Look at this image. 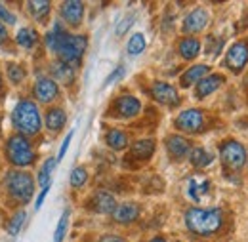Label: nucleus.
<instances>
[{
  "instance_id": "obj_26",
  "label": "nucleus",
  "mask_w": 248,
  "mask_h": 242,
  "mask_svg": "<svg viewBox=\"0 0 248 242\" xmlns=\"http://www.w3.org/2000/svg\"><path fill=\"white\" fill-rule=\"evenodd\" d=\"M105 143L113 151H124L128 147V134L119 128H111L105 132Z\"/></svg>"
},
{
  "instance_id": "obj_6",
  "label": "nucleus",
  "mask_w": 248,
  "mask_h": 242,
  "mask_svg": "<svg viewBox=\"0 0 248 242\" xmlns=\"http://www.w3.org/2000/svg\"><path fill=\"white\" fill-rule=\"evenodd\" d=\"M4 189L16 202L27 204L34 195V180L25 170H10L4 176Z\"/></svg>"
},
{
  "instance_id": "obj_34",
  "label": "nucleus",
  "mask_w": 248,
  "mask_h": 242,
  "mask_svg": "<svg viewBox=\"0 0 248 242\" xmlns=\"http://www.w3.org/2000/svg\"><path fill=\"white\" fill-rule=\"evenodd\" d=\"M69 210H65L63 215L58 221V227H56V233H54V242H63L65 235H67V227H69Z\"/></svg>"
},
{
  "instance_id": "obj_32",
  "label": "nucleus",
  "mask_w": 248,
  "mask_h": 242,
  "mask_svg": "<svg viewBox=\"0 0 248 242\" xmlns=\"http://www.w3.org/2000/svg\"><path fill=\"white\" fill-rule=\"evenodd\" d=\"M206 56L208 58H217L219 54H221V50H223V44H225V38L223 36H214V34H210L208 38H206Z\"/></svg>"
},
{
  "instance_id": "obj_7",
  "label": "nucleus",
  "mask_w": 248,
  "mask_h": 242,
  "mask_svg": "<svg viewBox=\"0 0 248 242\" xmlns=\"http://www.w3.org/2000/svg\"><path fill=\"white\" fill-rule=\"evenodd\" d=\"M6 156H8V162L19 170L32 166L36 162V152L32 149L29 137L19 134H14L6 139Z\"/></svg>"
},
{
  "instance_id": "obj_25",
  "label": "nucleus",
  "mask_w": 248,
  "mask_h": 242,
  "mask_svg": "<svg viewBox=\"0 0 248 242\" xmlns=\"http://www.w3.org/2000/svg\"><path fill=\"white\" fill-rule=\"evenodd\" d=\"M16 42L23 50H32V48L38 46L40 34H38V30L32 29V27H21V29L17 30V34H16Z\"/></svg>"
},
{
  "instance_id": "obj_31",
  "label": "nucleus",
  "mask_w": 248,
  "mask_h": 242,
  "mask_svg": "<svg viewBox=\"0 0 248 242\" xmlns=\"http://www.w3.org/2000/svg\"><path fill=\"white\" fill-rule=\"evenodd\" d=\"M88 170L84 168V166H77L73 172H71V187L73 189H82L86 183H88Z\"/></svg>"
},
{
  "instance_id": "obj_13",
  "label": "nucleus",
  "mask_w": 248,
  "mask_h": 242,
  "mask_svg": "<svg viewBox=\"0 0 248 242\" xmlns=\"http://www.w3.org/2000/svg\"><path fill=\"white\" fill-rule=\"evenodd\" d=\"M32 95L38 103H54L60 99L62 90H60V84L52 78V76H40L34 86H32Z\"/></svg>"
},
{
  "instance_id": "obj_12",
  "label": "nucleus",
  "mask_w": 248,
  "mask_h": 242,
  "mask_svg": "<svg viewBox=\"0 0 248 242\" xmlns=\"http://www.w3.org/2000/svg\"><path fill=\"white\" fill-rule=\"evenodd\" d=\"M164 147H166V152H168V156H170L172 162H182V160L189 158V152H191V149L195 145H193V141L189 137H186V136L170 134L164 139Z\"/></svg>"
},
{
  "instance_id": "obj_15",
  "label": "nucleus",
  "mask_w": 248,
  "mask_h": 242,
  "mask_svg": "<svg viewBox=\"0 0 248 242\" xmlns=\"http://www.w3.org/2000/svg\"><path fill=\"white\" fill-rule=\"evenodd\" d=\"M84 8H86L84 2H77V0L62 2L60 4V17L71 29H78L84 21Z\"/></svg>"
},
{
  "instance_id": "obj_40",
  "label": "nucleus",
  "mask_w": 248,
  "mask_h": 242,
  "mask_svg": "<svg viewBox=\"0 0 248 242\" xmlns=\"http://www.w3.org/2000/svg\"><path fill=\"white\" fill-rule=\"evenodd\" d=\"M8 44H10V34H8V29H6V25H2V23H0V48H8Z\"/></svg>"
},
{
  "instance_id": "obj_35",
  "label": "nucleus",
  "mask_w": 248,
  "mask_h": 242,
  "mask_svg": "<svg viewBox=\"0 0 248 242\" xmlns=\"http://www.w3.org/2000/svg\"><path fill=\"white\" fill-rule=\"evenodd\" d=\"M0 23L2 25H6V27H12V25H16V15L0 2Z\"/></svg>"
},
{
  "instance_id": "obj_42",
  "label": "nucleus",
  "mask_w": 248,
  "mask_h": 242,
  "mask_svg": "<svg viewBox=\"0 0 248 242\" xmlns=\"http://www.w3.org/2000/svg\"><path fill=\"white\" fill-rule=\"evenodd\" d=\"M149 242H168V241H166L164 237H160V235H158V237H153V239H151Z\"/></svg>"
},
{
  "instance_id": "obj_29",
  "label": "nucleus",
  "mask_w": 248,
  "mask_h": 242,
  "mask_svg": "<svg viewBox=\"0 0 248 242\" xmlns=\"http://www.w3.org/2000/svg\"><path fill=\"white\" fill-rule=\"evenodd\" d=\"M6 75H8V80L12 84H21L23 78H25V67L21 63H14V61H8L6 63Z\"/></svg>"
},
{
  "instance_id": "obj_27",
  "label": "nucleus",
  "mask_w": 248,
  "mask_h": 242,
  "mask_svg": "<svg viewBox=\"0 0 248 242\" xmlns=\"http://www.w3.org/2000/svg\"><path fill=\"white\" fill-rule=\"evenodd\" d=\"M27 10H29L31 17L36 23L46 25L48 23V17H50V12H52V4L50 2H42V0H38V2H27Z\"/></svg>"
},
{
  "instance_id": "obj_38",
  "label": "nucleus",
  "mask_w": 248,
  "mask_h": 242,
  "mask_svg": "<svg viewBox=\"0 0 248 242\" xmlns=\"http://www.w3.org/2000/svg\"><path fill=\"white\" fill-rule=\"evenodd\" d=\"M71 141H73V130L67 134V137L63 139L62 147H60V152H58V162L62 160L63 156H65V152H67V149H69V145H71Z\"/></svg>"
},
{
  "instance_id": "obj_33",
  "label": "nucleus",
  "mask_w": 248,
  "mask_h": 242,
  "mask_svg": "<svg viewBox=\"0 0 248 242\" xmlns=\"http://www.w3.org/2000/svg\"><path fill=\"white\" fill-rule=\"evenodd\" d=\"M25 219H27V212L19 210V212L10 219V223H8V233H10L12 237L19 235V233H21V227H23V223H25Z\"/></svg>"
},
{
  "instance_id": "obj_36",
  "label": "nucleus",
  "mask_w": 248,
  "mask_h": 242,
  "mask_svg": "<svg viewBox=\"0 0 248 242\" xmlns=\"http://www.w3.org/2000/svg\"><path fill=\"white\" fill-rule=\"evenodd\" d=\"M132 23H134V15H126L123 21L119 23V27H117V36H123L124 32L132 27Z\"/></svg>"
},
{
  "instance_id": "obj_28",
  "label": "nucleus",
  "mask_w": 248,
  "mask_h": 242,
  "mask_svg": "<svg viewBox=\"0 0 248 242\" xmlns=\"http://www.w3.org/2000/svg\"><path fill=\"white\" fill-rule=\"evenodd\" d=\"M56 164H58V158H48V160L42 164V168H40V172H38V176H36V183H38L42 189H44V187H50L52 172H54Z\"/></svg>"
},
{
  "instance_id": "obj_18",
  "label": "nucleus",
  "mask_w": 248,
  "mask_h": 242,
  "mask_svg": "<svg viewBox=\"0 0 248 242\" xmlns=\"http://www.w3.org/2000/svg\"><path fill=\"white\" fill-rule=\"evenodd\" d=\"M210 73H212V67L208 63H195L187 71H184V75H180V86L182 88H193L204 76H208Z\"/></svg>"
},
{
  "instance_id": "obj_37",
  "label": "nucleus",
  "mask_w": 248,
  "mask_h": 242,
  "mask_svg": "<svg viewBox=\"0 0 248 242\" xmlns=\"http://www.w3.org/2000/svg\"><path fill=\"white\" fill-rule=\"evenodd\" d=\"M124 71H126V69H124V65H119V67H117V69H115V71H113V73L107 76V80H105V86H109V84H113L115 80H119V78H121V76L124 75Z\"/></svg>"
},
{
  "instance_id": "obj_44",
  "label": "nucleus",
  "mask_w": 248,
  "mask_h": 242,
  "mask_svg": "<svg viewBox=\"0 0 248 242\" xmlns=\"http://www.w3.org/2000/svg\"><path fill=\"white\" fill-rule=\"evenodd\" d=\"M245 27H248V10H247V25Z\"/></svg>"
},
{
  "instance_id": "obj_20",
  "label": "nucleus",
  "mask_w": 248,
  "mask_h": 242,
  "mask_svg": "<svg viewBox=\"0 0 248 242\" xmlns=\"http://www.w3.org/2000/svg\"><path fill=\"white\" fill-rule=\"evenodd\" d=\"M50 75H52V78L56 82H62L65 86H71L75 82V78H77V69L71 67V65H67V63H63V61L56 60L50 65Z\"/></svg>"
},
{
  "instance_id": "obj_43",
  "label": "nucleus",
  "mask_w": 248,
  "mask_h": 242,
  "mask_svg": "<svg viewBox=\"0 0 248 242\" xmlns=\"http://www.w3.org/2000/svg\"><path fill=\"white\" fill-rule=\"evenodd\" d=\"M2 86H4V84H2V75H0V93H2Z\"/></svg>"
},
{
  "instance_id": "obj_3",
  "label": "nucleus",
  "mask_w": 248,
  "mask_h": 242,
  "mask_svg": "<svg viewBox=\"0 0 248 242\" xmlns=\"http://www.w3.org/2000/svg\"><path fill=\"white\" fill-rule=\"evenodd\" d=\"M217 154L221 160L223 176L233 183L243 182V170L248 164V149L235 137H223L217 143Z\"/></svg>"
},
{
  "instance_id": "obj_5",
  "label": "nucleus",
  "mask_w": 248,
  "mask_h": 242,
  "mask_svg": "<svg viewBox=\"0 0 248 242\" xmlns=\"http://www.w3.org/2000/svg\"><path fill=\"white\" fill-rule=\"evenodd\" d=\"M216 119L204 109H186L174 119V128L187 136H201L214 128Z\"/></svg>"
},
{
  "instance_id": "obj_16",
  "label": "nucleus",
  "mask_w": 248,
  "mask_h": 242,
  "mask_svg": "<svg viewBox=\"0 0 248 242\" xmlns=\"http://www.w3.org/2000/svg\"><path fill=\"white\" fill-rule=\"evenodd\" d=\"M227 84V76L221 73H210L208 76H204L197 86H195V99L202 101L206 97H210L212 93H216L221 86Z\"/></svg>"
},
{
  "instance_id": "obj_30",
  "label": "nucleus",
  "mask_w": 248,
  "mask_h": 242,
  "mask_svg": "<svg viewBox=\"0 0 248 242\" xmlns=\"http://www.w3.org/2000/svg\"><path fill=\"white\" fill-rule=\"evenodd\" d=\"M126 50H128V54H130V56H140V54L145 50V36H143L141 32L132 34V36H130V40H128Z\"/></svg>"
},
{
  "instance_id": "obj_22",
  "label": "nucleus",
  "mask_w": 248,
  "mask_h": 242,
  "mask_svg": "<svg viewBox=\"0 0 248 242\" xmlns=\"http://www.w3.org/2000/svg\"><path fill=\"white\" fill-rule=\"evenodd\" d=\"M178 54L186 61H193L201 54V40L197 36H184L178 40Z\"/></svg>"
},
{
  "instance_id": "obj_17",
  "label": "nucleus",
  "mask_w": 248,
  "mask_h": 242,
  "mask_svg": "<svg viewBox=\"0 0 248 242\" xmlns=\"http://www.w3.org/2000/svg\"><path fill=\"white\" fill-rule=\"evenodd\" d=\"M117 206H119L117 198L109 191H95L92 198H90V202H88V208L93 213H113Z\"/></svg>"
},
{
  "instance_id": "obj_24",
  "label": "nucleus",
  "mask_w": 248,
  "mask_h": 242,
  "mask_svg": "<svg viewBox=\"0 0 248 242\" xmlns=\"http://www.w3.org/2000/svg\"><path fill=\"white\" fill-rule=\"evenodd\" d=\"M214 152H210L208 149H204V147H201V145H197V147H193L191 152H189V162H191V166L193 168H208L212 162H214Z\"/></svg>"
},
{
  "instance_id": "obj_9",
  "label": "nucleus",
  "mask_w": 248,
  "mask_h": 242,
  "mask_svg": "<svg viewBox=\"0 0 248 242\" xmlns=\"http://www.w3.org/2000/svg\"><path fill=\"white\" fill-rule=\"evenodd\" d=\"M140 113H141V101L136 95H132V93H121V95H117L111 101L109 109H107V117L121 119V121L136 119Z\"/></svg>"
},
{
  "instance_id": "obj_2",
  "label": "nucleus",
  "mask_w": 248,
  "mask_h": 242,
  "mask_svg": "<svg viewBox=\"0 0 248 242\" xmlns=\"http://www.w3.org/2000/svg\"><path fill=\"white\" fill-rule=\"evenodd\" d=\"M44 44L52 54H56L58 60L77 69L82 65L84 52L88 48V36L69 32V30L63 29L60 23H56L54 29L46 32Z\"/></svg>"
},
{
  "instance_id": "obj_1",
  "label": "nucleus",
  "mask_w": 248,
  "mask_h": 242,
  "mask_svg": "<svg viewBox=\"0 0 248 242\" xmlns=\"http://www.w3.org/2000/svg\"><path fill=\"white\" fill-rule=\"evenodd\" d=\"M184 223L193 237L204 241L219 239L233 227L231 213L223 206H191L184 213Z\"/></svg>"
},
{
  "instance_id": "obj_4",
  "label": "nucleus",
  "mask_w": 248,
  "mask_h": 242,
  "mask_svg": "<svg viewBox=\"0 0 248 242\" xmlns=\"http://www.w3.org/2000/svg\"><path fill=\"white\" fill-rule=\"evenodd\" d=\"M12 126L19 136L34 137L40 134L42 117L38 111V105L31 99H21L12 111Z\"/></svg>"
},
{
  "instance_id": "obj_23",
  "label": "nucleus",
  "mask_w": 248,
  "mask_h": 242,
  "mask_svg": "<svg viewBox=\"0 0 248 242\" xmlns=\"http://www.w3.org/2000/svg\"><path fill=\"white\" fill-rule=\"evenodd\" d=\"M155 149H156L155 139H138L130 147V156L136 158V160H140V162H145V160H149L155 154Z\"/></svg>"
},
{
  "instance_id": "obj_21",
  "label": "nucleus",
  "mask_w": 248,
  "mask_h": 242,
  "mask_svg": "<svg viewBox=\"0 0 248 242\" xmlns=\"http://www.w3.org/2000/svg\"><path fill=\"white\" fill-rule=\"evenodd\" d=\"M65 124H67V113H65L63 107L56 105V107H50L46 111V115H44V126L48 128V132L58 134V132H62L63 128H65Z\"/></svg>"
},
{
  "instance_id": "obj_14",
  "label": "nucleus",
  "mask_w": 248,
  "mask_h": 242,
  "mask_svg": "<svg viewBox=\"0 0 248 242\" xmlns=\"http://www.w3.org/2000/svg\"><path fill=\"white\" fill-rule=\"evenodd\" d=\"M212 193V180L204 178V176H191L187 180L186 195L191 202H195L197 206Z\"/></svg>"
},
{
  "instance_id": "obj_8",
  "label": "nucleus",
  "mask_w": 248,
  "mask_h": 242,
  "mask_svg": "<svg viewBox=\"0 0 248 242\" xmlns=\"http://www.w3.org/2000/svg\"><path fill=\"white\" fill-rule=\"evenodd\" d=\"M247 65H248V36H245V38L235 40L229 46V50L225 52V56L221 60V67L225 71H229L231 75L241 76L243 71L247 69Z\"/></svg>"
},
{
  "instance_id": "obj_39",
  "label": "nucleus",
  "mask_w": 248,
  "mask_h": 242,
  "mask_svg": "<svg viewBox=\"0 0 248 242\" xmlns=\"http://www.w3.org/2000/svg\"><path fill=\"white\" fill-rule=\"evenodd\" d=\"M97 242H128L124 237H121V235H113V233H109V235H101L99 239H97Z\"/></svg>"
},
{
  "instance_id": "obj_19",
  "label": "nucleus",
  "mask_w": 248,
  "mask_h": 242,
  "mask_svg": "<svg viewBox=\"0 0 248 242\" xmlns=\"http://www.w3.org/2000/svg\"><path fill=\"white\" fill-rule=\"evenodd\" d=\"M113 215V221L121 223V225H130V223H136L141 215V206L136 204V202H123L115 208Z\"/></svg>"
},
{
  "instance_id": "obj_10",
  "label": "nucleus",
  "mask_w": 248,
  "mask_h": 242,
  "mask_svg": "<svg viewBox=\"0 0 248 242\" xmlns=\"http://www.w3.org/2000/svg\"><path fill=\"white\" fill-rule=\"evenodd\" d=\"M149 95L155 99L158 105H164L168 109H174L178 105H182V93L178 91L176 86H172L170 82L164 80H155L149 86Z\"/></svg>"
},
{
  "instance_id": "obj_41",
  "label": "nucleus",
  "mask_w": 248,
  "mask_h": 242,
  "mask_svg": "<svg viewBox=\"0 0 248 242\" xmlns=\"http://www.w3.org/2000/svg\"><path fill=\"white\" fill-rule=\"evenodd\" d=\"M48 191H50V187H44V189L38 193V197H36V202H34V208H36V210H40V206H42V202H44V198H46Z\"/></svg>"
},
{
  "instance_id": "obj_11",
  "label": "nucleus",
  "mask_w": 248,
  "mask_h": 242,
  "mask_svg": "<svg viewBox=\"0 0 248 242\" xmlns=\"http://www.w3.org/2000/svg\"><path fill=\"white\" fill-rule=\"evenodd\" d=\"M208 23H210V12L206 8H202V6H197L184 17L182 32L186 36H195V34H199V32H202L206 29Z\"/></svg>"
}]
</instances>
